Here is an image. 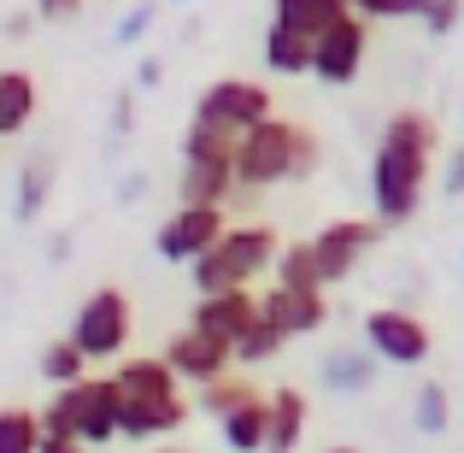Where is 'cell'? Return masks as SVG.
<instances>
[{"label":"cell","instance_id":"6da1fadb","mask_svg":"<svg viewBox=\"0 0 464 453\" xmlns=\"http://www.w3.org/2000/svg\"><path fill=\"white\" fill-rule=\"evenodd\" d=\"M435 148H441V130L423 106H400V113L382 118V136H376L371 153V212L382 230L411 224L423 212Z\"/></svg>","mask_w":464,"mask_h":453},{"label":"cell","instance_id":"7a4b0ae2","mask_svg":"<svg viewBox=\"0 0 464 453\" xmlns=\"http://www.w3.org/2000/svg\"><path fill=\"white\" fill-rule=\"evenodd\" d=\"M112 377H118V395H124V412H118L124 442H159V436H177L188 424L194 400L182 395V377L165 365V353H136Z\"/></svg>","mask_w":464,"mask_h":453},{"label":"cell","instance_id":"3957f363","mask_svg":"<svg viewBox=\"0 0 464 453\" xmlns=\"http://www.w3.org/2000/svg\"><path fill=\"white\" fill-rule=\"evenodd\" d=\"M324 159V142L317 130L295 124V118H259L253 130L236 136V182L241 194H259V189H276V182H306Z\"/></svg>","mask_w":464,"mask_h":453},{"label":"cell","instance_id":"277c9868","mask_svg":"<svg viewBox=\"0 0 464 453\" xmlns=\"http://www.w3.org/2000/svg\"><path fill=\"white\" fill-rule=\"evenodd\" d=\"M276 253H283V241H276L271 224H229L224 236L212 241V248L200 253V260L188 265L194 277V295H224V289H253L259 277H271Z\"/></svg>","mask_w":464,"mask_h":453},{"label":"cell","instance_id":"5b68a950","mask_svg":"<svg viewBox=\"0 0 464 453\" xmlns=\"http://www.w3.org/2000/svg\"><path fill=\"white\" fill-rule=\"evenodd\" d=\"M130 336H136V312H130L124 289L106 283V289H94V295H82L77 318H71V341L89 353V365L118 359V353L130 348Z\"/></svg>","mask_w":464,"mask_h":453},{"label":"cell","instance_id":"8992f818","mask_svg":"<svg viewBox=\"0 0 464 453\" xmlns=\"http://www.w3.org/2000/svg\"><path fill=\"white\" fill-rule=\"evenodd\" d=\"M271 89L253 77H218L212 89H200V101H194V124H212L224 130V136H241V130H253L259 118H271Z\"/></svg>","mask_w":464,"mask_h":453},{"label":"cell","instance_id":"52a82bcc","mask_svg":"<svg viewBox=\"0 0 464 453\" xmlns=\"http://www.w3.org/2000/svg\"><path fill=\"white\" fill-rule=\"evenodd\" d=\"M364 348L382 365H423L430 348H435V336L411 306H371V312H364Z\"/></svg>","mask_w":464,"mask_h":453},{"label":"cell","instance_id":"ba28073f","mask_svg":"<svg viewBox=\"0 0 464 453\" xmlns=\"http://www.w3.org/2000/svg\"><path fill=\"white\" fill-rule=\"evenodd\" d=\"M364 54H371V18L347 12V18H335L329 30L312 35V77L329 83V89H347L364 71Z\"/></svg>","mask_w":464,"mask_h":453},{"label":"cell","instance_id":"9c48e42d","mask_svg":"<svg viewBox=\"0 0 464 453\" xmlns=\"http://www.w3.org/2000/svg\"><path fill=\"white\" fill-rule=\"evenodd\" d=\"M229 230V218H224V206H200V201H182L177 212L165 218V224L153 230V253L165 265H194L206 248H212L218 236Z\"/></svg>","mask_w":464,"mask_h":453},{"label":"cell","instance_id":"30bf717a","mask_svg":"<svg viewBox=\"0 0 464 453\" xmlns=\"http://www.w3.org/2000/svg\"><path fill=\"white\" fill-rule=\"evenodd\" d=\"M376 241H382V224H376V218H335V224L317 230L312 253H317V271H324V289L329 283H347Z\"/></svg>","mask_w":464,"mask_h":453},{"label":"cell","instance_id":"8fae6325","mask_svg":"<svg viewBox=\"0 0 464 453\" xmlns=\"http://www.w3.org/2000/svg\"><path fill=\"white\" fill-rule=\"evenodd\" d=\"M71 419H77V442L82 448H106L118 436V412H124V395H118V377H82V383L65 389Z\"/></svg>","mask_w":464,"mask_h":453},{"label":"cell","instance_id":"7c38bea8","mask_svg":"<svg viewBox=\"0 0 464 453\" xmlns=\"http://www.w3.org/2000/svg\"><path fill=\"white\" fill-rule=\"evenodd\" d=\"M165 365L182 377V383L206 389L224 371H236V353H229V341H218V336H206V330L188 324V330H177V336L165 341Z\"/></svg>","mask_w":464,"mask_h":453},{"label":"cell","instance_id":"4fadbf2b","mask_svg":"<svg viewBox=\"0 0 464 453\" xmlns=\"http://www.w3.org/2000/svg\"><path fill=\"white\" fill-rule=\"evenodd\" d=\"M259 318L276 324L288 341H295V336H317V330L329 324V295H324V289H283V283H271L259 295Z\"/></svg>","mask_w":464,"mask_h":453},{"label":"cell","instance_id":"5bb4252c","mask_svg":"<svg viewBox=\"0 0 464 453\" xmlns=\"http://www.w3.org/2000/svg\"><path fill=\"white\" fill-rule=\"evenodd\" d=\"M253 318H259V295H253V289H224V295H200V300H194L188 324L236 348V336L253 324Z\"/></svg>","mask_w":464,"mask_h":453},{"label":"cell","instance_id":"9a60e30c","mask_svg":"<svg viewBox=\"0 0 464 453\" xmlns=\"http://www.w3.org/2000/svg\"><path fill=\"white\" fill-rule=\"evenodd\" d=\"M312 424V400L300 389H271L265 395V453H295L306 442Z\"/></svg>","mask_w":464,"mask_h":453},{"label":"cell","instance_id":"2e32d148","mask_svg":"<svg viewBox=\"0 0 464 453\" xmlns=\"http://www.w3.org/2000/svg\"><path fill=\"white\" fill-rule=\"evenodd\" d=\"M236 194H241V182H236V159H182V171H177V201L229 206Z\"/></svg>","mask_w":464,"mask_h":453},{"label":"cell","instance_id":"e0dca14e","mask_svg":"<svg viewBox=\"0 0 464 453\" xmlns=\"http://www.w3.org/2000/svg\"><path fill=\"white\" fill-rule=\"evenodd\" d=\"M376 353H359V348H335L324 353V365H317V389L324 395H364V389L376 383Z\"/></svg>","mask_w":464,"mask_h":453},{"label":"cell","instance_id":"ac0fdd59","mask_svg":"<svg viewBox=\"0 0 464 453\" xmlns=\"http://www.w3.org/2000/svg\"><path fill=\"white\" fill-rule=\"evenodd\" d=\"M265 71L271 77H312V35L288 30V24L271 18V30H265Z\"/></svg>","mask_w":464,"mask_h":453},{"label":"cell","instance_id":"d6986e66","mask_svg":"<svg viewBox=\"0 0 464 453\" xmlns=\"http://www.w3.org/2000/svg\"><path fill=\"white\" fill-rule=\"evenodd\" d=\"M53 182H59L53 153H30V159L18 165V218H24V224H35V218L47 212V194H53Z\"/></svg>","mask_w":464,"mask_h":453},{"label":"cell","instance_id":"ffe728a7","mask_svg":"<svg viewBox=\"0 0 464 453\" xmlns=\"http://www.w3.org/2000/svg\"><path fill=\"white\" fill-rule=\"evenodd\" d=\"M218 430H224V448L229 453H265V395L229 407L224 419H218Z\"/></svg>","mask_w":464,"mask_h":453},{"label":"cell","instance_id":"44dd1931","mask_svg":"<svg viewBox=\"0 0 464 453\" xmlns=\"http://www.w3.org/2000/svg\"><path fill=\"white\" fill-rule=\"evenodd\" d=\"M347 0H271V18L276 24H288V30H300V35H317V30H329L335 18H347Z\"/></svg>","mask_w":464,"mask_h":453},{"label":"cell","instance_id":"7402d4cb","mask_svg":"<svg viewBox=\"0 0 464 453\" xmlns=\"http://www.w3.org/2000/svg\"><path fill=\"white\" fill-rule=\"evenodd\" d=\"M35 118V77L30 71H0V136H18Z\"/></svg>","mask_w":464,"mask_h":453},{"label":"cell","instance_id":"603a6c76","mask_svg":"<svg viewBox=\"0 0 464 453\" xmlns=\"http://www.w3.org/2000/svg\"><path fill=\"white\" fill-rule=\"evenodd\" d=\"M283 348H288V336L276 324H265V318H253L247 330L236 336V371H253V365H271V359H283Z\"/></svg>","mask_w":464,"mask_h":453},{"label":"cell","instance_id":"cb8c5ba5","mask_svg":"<svg viewBox=\"0 0 464 453\" xmlns=\"http://www.w3.org/2000/svg\"><path fill=\"white\" fill-rule=\"evenodd\" d=\"M447 424H453V400H447V383H418V395H411V430L418 436H447Z\"/></svg>","mask_w":464,"mask_h":453},{"label":"cell","instance_id":"d4e9b609","mask_svg":"<svg viewBox=\"0 0 464 453\" xmlns=\"http://www.w3.org/2000/svg\"><path fill=\"white\" fill-rule=\"evenodd\" d=\"M271 277H276L283 289H324V271H317L312 241H283V253H276Z\"/></svg>","mask_w":464,"mask_h":453},{"label":"cell","instance_id":"484cf974","mask_svg":"<svg viewBox=\"0 0 464 453\" xmlns=\"http://www.w3.org/2000/svg\"><path fill=\"white\" fill-rule=\"evenodd\" d=\"M42 377H47L53 389H71V383H82V377H89V353H82L71 336L47 341V348H42Z\"/></svg>","mask_w":464,"mask_h":453},{"label":"cell","instance_id":"4316f807","mask_svg":"<svg viewBox=\"0 0 464 453\" xmlns=\"http://www.w3.org/2000/svg\"><path fill=\"white\" fill-rule=\"evenodd\" d=\"M253 395H265V389H253L241 371H224L218 383H206V389H194V407L206 412V419H224L229 407H241V400H253Z\"/></svg>","mask_w":464,"mask_h":453},{"label":"cell","instance_id":"83f0119b","mask_svg":"<svg viewBox=\"0 0 464 453\" xmlns=\"http://www.w3.org/2000/svg\"><path fill=\"white\" fill-rule=\"evenodd\" d=\"M42 448V412L0 407V453H35Z\"/></svg>","mask_w":464,"mask_h":453},{"label":"cell","instance_id":"f1b7e54d","mask_svg":"<svg viewBox=\"0 0 464 453\" xmlns=\"http://www.w3.org/2000/svg\"><path fill=\"white\" fill-rule=\"evenodd\" d=\"M182 159H236V136L188 118V130H182Z\"/></svg>","mask_w":464,"mask_h":453},{"label":"cell","instance_id":"f546056e","mask_svg":"<svg viewBox=\"0 0 464 453\" xmlns=\"http://www.w3.org/2000/svg\"><path fill=\"white\" fill-rule=\"evenodd\" d=\"M418 24L430 35H453L459 24H464V0H430V6L418 12Z\"/></svg>","mask_w":464,"mask_h":453},{"label":"cell","instance_id":"4dcf8cb0","mask_svg":"<svg viewBox=\"0 0 464 453\" xmlns=\"http://www.w3.org/2000/svg\"><path fill=\"white\" fill-rule=\"evenodd\" d=\"M153 12H159V6H153V0H141V6H130V12H124V18H118V30H112V42H118V47H136V42H141V35H148V30H153Z\"/></svg>","mask_w":464,"mask_h":453},{"label":"cell","instance_id":"1f68e13d","mask_svg":"<svg viewBox=\"0 0 464 453\" xmlns=\"http://www.w3.org/2000/svg\"><path fill=\"white\" fill-rule=\"evenodd\" d=\"M130 130H136V89H118V101H112V136L124 142Z\"/></svg>","mask_w":464,"mask_h":453},{"label":"cell","instance_id":"d6a6232c","mask_svg":"<svg viewBox=\"0 0 464 453\" xmlns=\"http://www.w3.org/2000/svg\"><path fill=\"white\" fill-rule=\"evenodd\" d=\"M441 189L453 194V201H464V142L453 153H447V165H441Z\"/></svg>","mask_w":464,"mask_h":453},{"label":"cell","instance_id":"836d02e7","mask_svg":"<svg viewBox=\"0 0 464 453\" xmlns=\"http://www.w3.org/2000/svg\"><path fill=\"white\" fill-rule=\"evenodd\" d=\"M359 18H371V24H382V18H406V6L400 0H347Z\"/></svg>","mask_w":464,"mask_h":453},{"label":"cell","instance_id":"e575fe53","mask_svg":"<svg viewBox=\"0 0 464 453\" xmlns=\"http://www.w3.org/2000/svg\"><path fill=\"white\" fill-rule=\"evenodd\" d=\"M82 12V0H35V18L42 24H71Z\"/></svg>","mask_w":464,"mask_h":453},{"label":"cell","instance_id":"d590c367","mask_svg":"<svg viewBox=\"0 0 464 453\" xmlns=\"http://www.w3.org/2000/svg\"><path fill=\"white\" fill-rule=\"evenodd\" d=\"M159 77H165L159 59H141V65H136V89H159Z\"/></svg>","mask_w":464,"mask_h":453},{"label":"cell","instance_id":"8d00e7d4","mask_svg":"<svg viewBox=\"0 0 464 453\" xmlns=\"http://www.w3.org/2000/svg\"><path fill=\"white\" fill-rule=\"evenodd\" d=\"M35 453H89L82 442H71V436H42V448Z\"/></svg>","mask_w":464,"mask_h":453},{"label":"cell","instance_id":"74e56055","mask_svg":"<svg viewBox=\"0 0 464 453\" xmlns=\"http://www.w3.org/2000/svg\"><path fill=\"white\" fill-rule=\"evenodd\" d=\"M141 194H148V177H124L118 182V201H141Z\"/></svg>","mask_w":464,"mask_h":453},{"label":"cell","instance_id":"f35d334b","mask_svg":"<svg viewBox=\"0 0 464 453\" xmlns=\"http://www.w3.org/2000/svg\"><path fill=\"white\" fill-rule=\"evenodd\" d=\"M30 24H35L30 12H12V18H6V35H30Z\"/></svg>","mask_w":464,"mask_h":453},{"label":"cell","instance_id":"ab89813d","mask_svg":"<svg viewBox=\"0 0 464 453\" xmlns=\"http://www.w3.org/2000/svg\"><path fill=\"white\" fill-rule=\"evenodd\" d=\"M400 6H406V18H418V12L430 6V0H400Z\"/></svg>","mask_w":464,"mask_h":453},{"label":"cell","instance_id":"60d3db41","mask_svg":"<svg viewBox=\"0 0 464 453\" xmlns=\"http://www.w3.org/2000/svg\"><path fill=\"white\" fill-rule=\"evenodd\" d=\"M148 453H188V448H148Z\"/></svg>","mask_w":464,"mask_h":453},{"label":"cell","instance_id":"b9f144b4","mask_svg":"<svg viewBox=\"0 0 464 453\" xmlns=\"http://www.w3.org/2000/svg\"><path fill=\"white\" fill-rule=\"evenodd\" d=\"M324 453H359V448H324Z\"/></svg>","mask_w":464,"mask_h":453},{"label":"cell","instance_id":"7bdbcfd3","mask_svg":"<svg viewBox=\"0 0 464 453\" xmlns=\"http://www.w3.org/2000/svg\"><path fill=\"white\" fill-rule=\"evenodd\" d=\"M177 6H188V0H177Z\"/></svg>","mask_w":464,"mask_h":453},{"label":"cell","instance_id":"ee69618b","mask_svg":"<svg viewBox=\"0 0 464 453\" xmlns=\"http://www.w3.org/2000/svg\"><path fill=\"white\" fill-rule=\"evenodd\" d=\"M459 101H464V89H459Z\"/></svg>","mask_w":464,"mask_h":453}]
</instances>
